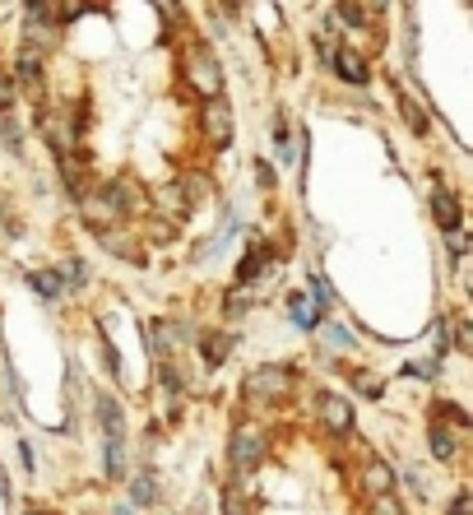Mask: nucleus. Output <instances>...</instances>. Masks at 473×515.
I'll list each match as a JSON object with an SVG mask.
<instances>
[{"mask_svg": "<svg viewBox=\"0 0 473 515\" xmlns=\"http://www.w3.org/2000/svg\"><path fill=\"white\" fill-rule=\"evenodd\" d=\"M223 515H246V506H241V492H237V487H228V492H223Z\"/></svg>", "mask_w": 473, "mask_h": 515, "instance_id": "obj_25", "label": "nucleus"}, {"mask_svg": "<svg viewBox=\"0 0 473 515\" xmlns=\"http://www.w3.org/2000/svg\"><path fill=\"white\" fill-rule=\"evenodd\" d=\"M162 385H168V390H181V385H186V381H181V367H162Z\"/></svg>", "mask_w": 473, "mask_h": 515, "instance_id": "obj_31", "label": "nucleus"}, {"mask_svg": "<svg viewBox=\"0 0 473 515\" xmlns=\"http://www.w3.org/2000/svg\"><path fill=\"white\" fill-rule=\"evenodd\" d=\"M311 293H316V297H311L316 306H330V302H335V288H330V279H320V274H311Z\"/></svg>", "mask_w": 473, "mask_h": 515, "instance_id": "obj_24", "label": "nucleus"}, {"mask_svg": "<svg viewBox=\"0 0 473 515\" xmlns=\"http://www.w3.org/2000/svg\"><path fill=\"white\" fill-rule=\"evenodd\" d=\"M181 70H186V84L200 93V98H214L223 93V66L209 43H191L186 56H181Z\"/></svg>", "mask_w": 473, "mask_h": 515, "instance_id": "obj_1", "label": "nucleus"}, {"mask_svg": "<svg viewBox=\"0 0 473 515\" xmlns=\"http://www.w3.org/2000/svg\"><path fill=\"white\" fill-rule=\"evenodd\" d=\"M14 107V84H10V75L0 70V112H10Z\"/></svg>", "mask_w": 473, "mask_h": 515, "instance_id": "obj_27", "label": "nucleus"}, {"mask_svg": "<svg viewBox=\"0 0 473 515\" xmlns=\"http://www.w3.org/2000/svg\"><path fill=\"white\" fill-rule=\"evenodd\" d=\"M431 456H437V460H455V437H450L441 423H431Z\"/></svg>", "mask_w": 473, "mask_h": 515, "instance_id": "obj_17", "label": "nucleus"}, {"mask_svg": "<svg viewBox=\"0 0 473 515\" xmlns=\"http://www.w3.org/2000/svg\"><path fill=\"white\" fill-rule=\"evenodd\" d=\"M0 135H5L10 154H24V135H19V121H14L10 112H0Z\"/></svg>", "mask_w": 473, "mask_h": 515, "instance_id": "obj_20", "label": "nucleus"}, {"mask_svg": "<svg viewBox=\"0 0 473 515\" xmlns=\"http://www.w3.org/2000/svg\"><path fill=\"white\" fill-rule=\"evenodd\" d=\"M330 70L343 79V84H367V79H372V75H367V60L353 47H335L330 52Z\"/></svg>", "mask_w": 473, "mask_h": 515, "instance_id": "obj_7", "label": "nucleus"}, {"mask_svg": "<svg viewBox=\"0 0 473 515\" xmlns=\"http://www.w3.org/2000/svg\"><path fill=\"white\" fill-rule=\"evenodd\" d=\"M28 288H37V293H43L47 302H56L66 283H60V274H51V270H33V274H28Z\"/></svg>", "mask_w": 473, "mask_h": 515, "instance_id": "obj_16", "label": "nucleus"}, {"mask_svg": "<svg viewBox=\"0 0 473 515\" xmlns=\"http://www.w3.org/2000/svg\"><path fill=\"white\" fill-rule=\"evenodd\" d=\"M270 256H274V246H270V242L246 246V251H241V260H237V283H251V279H260V274H264V265H270Z\"/></svg>", "mask_w": 473, "mask_h": 515, "instance_id": "obj_8", "label": "nucleus"}, {"mask_svg": "<svg viewBox=\"0 0 473 515\" xmlns=\"http://www.w3.org/2000/svg\"><path fill=\"white\" fill-rule=\"evenodd\" d=\"M339 19H343V24H353V28H362L367 24V10L358 5V0H339Z\"/></svg>", "mask_w": 473, "mask_h": 515, "instance_id": "obj_22", "label": "nucleus"}, {"mask_svg": "<svg viewBox=\"0 0 473 515\" xmlns=\"http://www.w3.org/2000/svg\"><path fill=\"white\" fill-rule=\"evenodd\" d=\"M116 515H130V506H116Z\"/></svg>", "mask_w": 473, "mask_h": 515, "instance_id": "obj_34", "label": "nucleus"}, {"mask_svg": "<svg viewBox=\"0 0 473 515\" xmlns=\"http://www.w3.org/2000/svg\"><path fill=\"white\" fill-rule=\"evenodd\" d=\"M473 511V502H469V492H460V497H455V506H450V515H469Z\"/></svg>", "mask_w": 473, "mask_h": 515, "instance_id": "obj_33", "label": "nucleus"}, {"mask_svg": "<svg viewBox=\"0 0 473 515\" xmlns=\"http://www.w3.org/2000/svg\"><path fill=\"white\" fill-rule=\"evenodd\" d=\"M399 112H404V121H408V131L414 135H427V116H422V107L414 98H399Z\"/></svg>", "mask_w": 473, "mask_h": 515, "instance_id": "obj_19", "label": "nucleus"}, {"mask_svg": "<svg viewBox=\"0 0 473 515\" xmlns=\"http://www.w3.org/2000/svg\"><path fill=\"white\" fill-rule=\"evenodd\" d=\"M228 353H233V335H223V329H214V335H204V339H200V358H204V367H218Z\"/></svg>", "mask_w": 473, "mask_h": 515, "instance_id": "obj_10", "label": "nucleus"}, {"mask_svg": "<svg viewBox=\"0 0 473 515\" xmlns=\"http://www.w3.org/2000/svg\"><path fill=\"white\" fill-rule=\"evenodd\" d=\"M204 131H209L214 149H228L233 144V107L223 102V93H214L209 107H204Z\"/></svg>", "mask_w": 473, "mask_h": 515, "instance_id": "obj_4", "label": "nucleus"}, {"mask_svg": "<svg viewBox=\"0 0 473 515\" xmlns=\"http://www.w3.org/2000/svg\"><path fill=\"white\" fill-rule=\"evenodd\" d=\"M260 460H264V437L256 427H237L233 432V469L251 473V469H260Z\"/></svg>", "mask_w": 473, "mask_h": 515, "instance_id": "obj_3", "label": "nucleus"}, {"mask_svg": "<svg viewBox=\"0 0 473 515\" xmlns=\"http://www.w3.org/2000/svg\"><path fill=\"white\" fill-rule=\"evenodd\" d=\"M14 75H19V84H24V89H37V84H43V52H28V47H24Z\"/></svg>", "mask_w": 473, "mask_h": 515, "instance_id": "obj_11", "label": "nucleus"}, {"mask_svg": "<svg viewBox=\"0 0 473 515\" xmlns=\"http://www.w3.org/2000/svg\"><path fill=\"white\" fill-rule=\"evenodd\" d=\"M431 214H437V228L455 237L464 228V210H460V200L450 186H437V195H431Z\"/></svg>", "mask_w": 473, "mask_h": 515, "instance_id": "obj_5", "label": "nucleus"}, {"mask_svg": "<svg viewBox=\"0 0 473 515\" xmlns=\"http://www.w3.org/2000/svg\"><path fill=\"white\" fill-rule=\"evenodd\" d=\"M256 181L264 191H274V168H270V162H256Z\"/></svg>", "mask_w": 473, "mask_h": 515, "instance_id": "obj_30", "label": "nucleus"}, {"mask_svg": "<svg viewBox=\"0 0 473 515\" xmlns=\"http://www.w3.org/2000/svg\"><path fill=\"white\" fill-rule=\"evenodd\" d=\"M241 312H246V293H233L228 297V316H241Z\"/></svg>", "mask_w": 473, "mask_h": 515, "instance_id": "obj_32", "label": "nucleus"}, {"mask_svg": "<svg viewBox=\"0 0 473 515\" xmlns=\"http://www.w3.org/2000/svg\"><path fill=\"white\" fill-rule=\"evenodd\" d=\"M455 348H460V353H469V348H473V325L469 321L455 325Z\"/></svg>", "mask_w": 473, "mask_h": 515, "instance_id": "obj_26", "label": "nucleus"}, {"mask_svg": "<svg viewBox=\"0 0 473 515\" xmlns=\"http://www.w3.org/2000/svg\"><path fill=\"white\" fill-rule=\"evenodd\" d=\"M316 414H320V423L330 427V432H339V437L353 432V408H348V400H339V395H320L316 400Z\"/></svg>", "mask_w": 473, "mask_h": 515, "instance_id": "obj_6", "label": "nucleus"}, {"mask_svg": "<svg viewBox=\"0 0 473 515\" xmlns=\"http://www.w3.org/2000/svg\"><path fill=\"white\" fill-rule=\"evenodd\" d=\"M102 456H107V479H112V483L126 479V441H121V437H107Z\"/></svg>", "mask_w": 473, "mask_h": 515, "instance_id": "obj_14", "label": "nucleus"}, {"mask_svg": "<svg viewBox=\"0 0 473 515\" xmlns=\"http://www.w3.org/2000/svg\"><path fill=\"white\" fill-rule=\"evenodd\" d=\"M98 423L107 437H126V418H121V404L116 400H98Z\"/></svg>", "mask_w": 473, "mask_h": 515, "instance_id": "obj_13", "label": "nucleus"}, {"mask_svg": "<svg viewBox=\"0 0 473 515\" xmlns=\"http://www.w3.org/2000/svg\"><path fill=\"white\" fill-rule=\"evenodd\" d=\"M246 400L260 404V408H279L288 395H293V372L288 367H260V372L246 376Z\"/></svg>", "mask_w": 473, "mask_h": 515, "instance_id": "obj_2", "label": "nucleus"}, {"mask_svg": "<svg viewBox=\"0 0 473 515\" xmlns=\"http://www.w3.org/2000/svg\"><path fill=\"white\" fill-rule=\"evenodd\" d=\"M293 126H288V121L283 116H274V149H279V162H283V168H293V162H297V149H293Z\"/></svg>", "mask_w": 473, "mask_h": 515, "instance_id": "obj_12", "label": "nucleus"}, {"mask_svg": "<svg viewBox=\"0 0 473 515\" xmlns=\"http://www.w3.org/2000/svg\"><path fill=\"white\" fill-rule=\"evenodd\" d=\"M437 418L455 423L460 432H469V427H473V423H469V414H464V408H460V404H450V400H441V404H437Z\"/></svg>", "mask_w": 473, "mask_h": 515, "instance_id": "obj_21", "label": "nucleus"}, {"mask_svg": "<svg viewBox=\"0 0 473 515\" xmlns=\"http://www.w3.org/2000/svg\"><path fill=\"white\" fill-rule=\"evenodd\" d=\"M102 353H107V367H112V376L121 381V353H116V344H112L107 335H102Z\"/></svg>", "mask_w": 473, "mask_h": 515, "instance_id": "obj_28", "label": "nucleus"}, {"mask_svg": "<svg viewBox=\"0 0 473 515\" xmlns=\"http://www.w3.org/2000/svg\"><path fill=\"white\" fill-rule=\"evenodd\" d=\"M325 335H330V344H335V348H348V344H353V335H348L343 325H330V329H325Z\"/></svg>", "mask_w": 473, "mask_h": 515, "instance_id": "obj_29", "label": "nucleus"}, {"mask_svg": "<svg viewBox=\"0 0 473 515\" xmlns=\"http://www.w3.org/2000/svg\"><path fill=\"white\" fill-rule=\"evenodd\" d=\"M372 515H404V506L395 492H381V497H372Z\"/></svg>", "mask_w": 473, "mask_h": 515, "instance_id": "obj_23", "label": "nucleus"}, {"mask_svg": "<svg viewBox=\"0 0 473 515\" xmlns=\"http://www.w3.org/2000/svg\"><path fill=\"white\" fill-rule=\"evenodd\" d=\"M130 497H135L139 506H154V502H158V487H154V473H139V479L130 483Z\"/></svg>", "mask_w": 473, "mask_h": 515, "instance_id": "obj_18", "label": "nucleus"}, {"mask_svg": "<svg viewBox=\"0 0 473 515\" xmlns=\"http://www.w3.org/2000/svg\"><path fill=\"white\" fill-rule=\"evenodd\" d=\"M288 312H293V321L302 325V329H311L320 316H316V302L311 297H302V293H288Z\"/></svg>", "mask_w": 473, "mask_h": 515, "instance_id": "obj_15", "label": "nucleus"}, {"mask_svg": "<svg viewBox=\"0 0 473 515\" xmlns=\"http://www.w3.org/2000/svg\"><path fill=\"white\" fill-rule=\"evenodd\" d=\"M362 483H367V492H372V497H381V492H395V469H390L385 460H367Z\"/></svg>", "mask_w": 473, "mask_h": 515, "instance_id": "obj_9", "label": "nucleus"}]
</instances>
